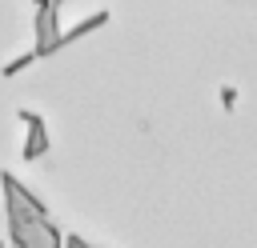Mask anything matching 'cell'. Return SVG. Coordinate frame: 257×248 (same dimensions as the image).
Listing matches in <instances>:
<instances>
[{
    "label": "cell",
    "mask_w": 257,
    "mask_h": 248,
    "mask_svg": "<svg viewBox=\"0 0 257 248\" xmlns=\"http://www.w3.org/2000/svg\"><path fill=\"white\" fill-rule=\"evenodd\" d=\"M28 124H32V132H28V152L24 156H40V148H44V132H40V116H24Z\"/></svg>",
    "instance_id": "cell-1"
}]
</instances>
